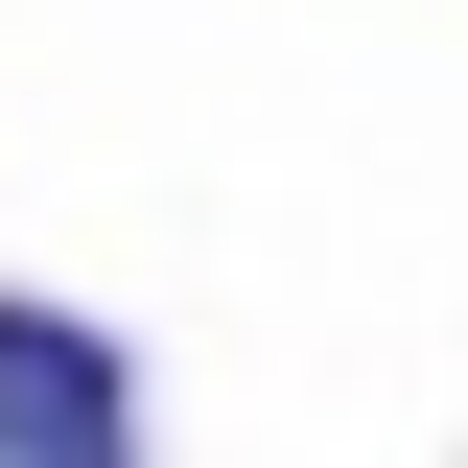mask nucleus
<instances>
[{
    "label": "nucleus",
    "mask_w": 468,
    "mask_h": 468,
    "mask_svg": "<svg viewBox=\"0 0 468 468\" xmlns=\"http://www.w3.org/2000/svg\"><path fill=\"white\" fill-rule=\"evenodd\" d=\"M117 421H141V375L94 328H0V445H117Z\"/></svg>",
    "instance_id": "nucleus-1"
}]
</instances>
